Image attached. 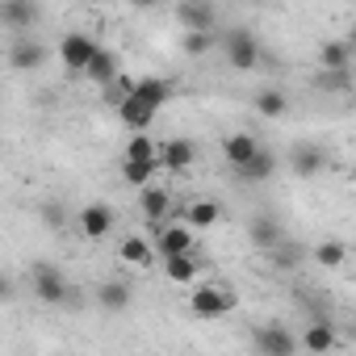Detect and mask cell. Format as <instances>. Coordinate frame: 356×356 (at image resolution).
Wrapping results in <instances>:
<instances>
[{
  "label": "cell",
  "mask_w": 356,
  "mask_h": 356,
  "mask_svg": "<svg viewBox=\"0 0 356 356\" xmlns=\"http://www.w3.org/2000/svg\"><path fill=\"white\" fill-rule=\"evenodd\" d=\"M168 101H172V84H168V80H159V76H147V80H138V84H134V92H130V97H122L118 118H122V126L134 134V130H147V126L155 122V113H159Z\"/></svg>",
  "instance_id": "obj_1"
},
{
  "label": "cell",
  "mask_w": 356,
  "mask_h": 356,
  "mask_svg": "<svg viewBox=\"0 0 356 356\" xmlns=\"http://www.w3.org/2000/svg\"><path fill=\"white\" fill-rule=\"evenodd\" d=\"M222 51H227V63L235 67V72H252L256 63H260V42H256V34L252 30H243V26H235V30H227L222 34Z\"/></svg>",
  "instance_id": "obj_2"
},
{
  "label": "cell",
  "mask_w": 356,
  "mask_h": 356,
  "mask_svg": "<svg viewBox=\"0 0 356 356\" xmlns=\"http://www.w3.org/2000/svg\"><path fill=\"white\" fill-rule=\"evenodd\" d=\"M252 348L264 356H293L302 348V335H293L285 323H260L252 331Z\"/></svg>",
  "instance_id": "obj_3"
},
{
  "label": "cell",
  "mask_w": 356,
  "mask_h": 356,
  "mask_svg": "<svg viewBox=\"0 0 356 356\" xmlns=\"http://www.w3.org/2000/svg\"><path fill=\"white\" fill-rule=\"evenodd\" d=\"M30 285H34V298L47 302V306H63L67 302V277L55 268V264H34L30 268Z\"/></svg>",
  "instance_id": "obj_4"
},
{
  "label": "cell",
  "mask_w": 356,
  "mask_h": 356,
  "mask_svg": "<svg viewBox=\"0 0 356 356\" xmlns=\"http://www.w3.org/2000/svg\"><path fill=\"white\" fill-rule=\"evenodd\" d=\"M189 310H193L197 318H222V314L235 310V293H231L227 285H202V289H193Z\"/></svg>",
  "instance_id": "obj_5"
},
{
  "label": "cell",
  "mask_w": 356,
  "mask_h": 356,
  "mask_svg": "<svg viewBox=\"0 0 356 356\" xmlns=\"http://www.w3.org/2000/svg\"><path fill=\"white\" fill-rule=\"evenodd\" d=\"M92 55H97V38H88V34H80V30L63 34V42H59V59H63V67H67L72 76H84V67H88Z\"/></svg>",
  "instance_id": "obj_6"
},
{
  "label": "cell",
  "mask_w": 356,
  "mask_h": 356,
  "mask_svg": "<svg viewBox=\"0 0 356 356\" xmlns=\"http://www.w3.org/2000/svg\"><path fill=\"white\" fill-rule=\"evenodd\" d=\"M42 63H47V47L38 38H30V34L13 38V47H9V67L13 72H38Z\"/></svg>",
  "instance_id": "obj_7"
},
{
  "label": "cell",
  "mask_w": 356,
  "mask_h": 356,
  "mask_svg": "<svg viewBox=\"0 0 356 356\" xmlns=\"http://www.w3.org/2000/svg\"><path fill=\"white\" fill-rule=\"evenodd\" d=\"M176 22L185 30H214L218 9H214V0H181V5H176Z\"/></svg>",
  "instance_id": "obj_8"
},
{
  "label": "cell",
  "mask_w": 356,
  "mask_h": 356,
  "mask_svg": "<svg viewBox=\"0 0 356 356\" xmlns=\"http://www.w3.org/2000/svg\"><path fill=\"white\" fill-rule=\"evenodd\" d=\"M80 235L84 239H105L109 231H113V206H105V202H92V206H84L80 210Z\"/></svg>",
  "instance_id": "obj_9"
},
{
  "label": "cell",
  "mask_w": 356,
  "mask_h": 356,
  "mask_svg": "<svg viewBox=\"0 0 356 356\" xmlns=\"http://www.w3.org/2000/svg\"><path fill=\"white\" fill-rule=\"evenodd\" d=\"M155 252H159V256L193 252V231L181 227V222H163V227H155Z\"/></svg>",
  "instance_id": "obj_10"
},
{
  "label": "cell",
  "mask_w": 356,
  "mask_h": 356,
  "mask_svg": "<svg viewBox=\"0 0 356 356\" xmlns=\"http://www.w3.org/2000/svg\"><path fill=\"white\" fill-rule=\"evenodd\" d=\"M0 17H5L9 30L26 34V30L42 17V5H38V0H5V5H0Z\"/></svg>",
  "instance_id": "obj_11"
},
{
  "label": "cell",
  "mask_w": 356,
  "mask_h": 356,
  "mask_svg": "<svg viewBox=\"0 0 356 356\" xmlns=\"http://www.w3.org/2000/svg\"><path fill=\"white\" fill-rule=\"evenodd\" d=\"M193 159H197V143H189V138H168V143H159V163L168 172H185V168H193Z\"/></svg>",
  "instance_id": "obj_12"
},
{
  "label": "cell",
  "mask_w": 356,
  "mask_h": 356,
  "mask_svg": "<svg viewBox=\"0 0 356 356\" xmlns=\"http://www.w3.org/2000/svg\"><path fill=\"white\" fill-rule=\"evenodd\" d=\"M335 343H339L335 323H331L327 314H314V318H310V327L302 331V348H306V352H331Z\"/></svg>",
  "instance_id": "obj_13"
},
{
  "label": "cell",
  "mask_w": 356,
  "mask_h": 356,
  "mask_svg": "<svg viewBox=\"0 0 356 356\" xmlns=\"http://www.w3.org/2000/svg\"><path fill=\"white\" fill-rule=\"evenodd\" d=\"M289 168L310 181V176H318V172L327 168V151H323V147H314V143H298V147L289 151Z\"/></svg>",
  "instance_id": "obj_14"
},
{
  "label": "cell",
  "mask_w": 356,
  "mask_h": 356,
  "mask_svg": "<svg viewBox=\"0 0 356 356\" xmlns=\"http://www.w3.org/2000/svg\"><path fill=\"white\" fill-rule=\"evenodd\" d=\"M248 239H252L260 252H273V248L285 239V231H281V222H277L273 214H256V218L248 222Z\"/></svg>",
  "instance_id": "obj_15"
},
{
  "label": "cell",
  "mask_w": 356,
  "mask_h": 356,
  "mask_svg": "<svg viewBox=\"0 0 356 356\" xmlns=\"http://www.w3.org/2000/svg\"><path fill=\"white\" fill-rule=\"evenodd\" d=\"M273 172H277V155L268 151V147H260L243 168H235V176L239 181H248V185H260V181H273Z\"/></svg>",
  "instance_id": "obj_16"
},
{
  "label": "cell",
  "mask_w": 356,
  "mask_h": 356,
  "mask_svg": "<svg viewBox=\"0 0 356 356\" xmlns=\"http://www.w3.org/2000/svg\"><path fill=\"white\" fill-rule=\"evenodd\" d=\"M84 76L92 80V84H101V88H109L122 72H118V55L109 51V47H97V55L88 59V67H84Z\"/></svg>",
  "instance_id": "obj_17"
},
{
  "label": "cell",
  "mask_w": 356,
  "mask_h": 356,
  "mask_svg": "<svg viewBox=\"0 0 356 356\" xmlns=\"http://www.w3.org/2000/svg\"><path fill=\"white\" fill-rule=\"evenodd\" d=\"M138 210H143V218L151 222V227H163L168 222V210H172V193L168 189H143V197H138Z\"/></svg>",
  "instance_id": "obj_18"
},
{
  "label": "cell",
  "mask_w": 356,
  "mask_h": 356,
  "mask_svg": "<svg viewBox=\"0 0 356 356\" xmlns=\"http://www.w3.org/2000/svg\"><path fill=\"white\" fill-rule=\"evenodd\" d=\"M163 260V277L176 285H193L197 281V256L193 252H176V256H159Z\"/></svg>",
  "instance_id": "obj_19"
},
{
  "label": "cell",
  "mask_w": 356,
  "mask_h": 356,
  "mask_svg": "<svg viewBox=\"0 0 356 356\" xmlns=\"http://www.w3.org/2000/svg\"><path fill=\"white\" fill-rule=\"evenodd\" d=\"M155 256H159V252H155L143 235H126L122 248H118V260H122V264H134V268H147Z\"/></svg>",
  "instance_id": "obj_20"
},
{
  "label": "cell",
  "mask_w": 356,
  "mask_h": 356,
  "mask_svg": "<svg viewBox=\"0 0 356 356\" xmlns=\"http://www.w3.org/2000/svg\"><path fill=\"white\" fill-rule=\"evenodd\" d=\"M256 151H260V143H256L252 134H243V130H239V134H227V143H222V155H227L231 168H243Z\"/></svg>",
  "instance_id": "obj_21"
},
{
  "label": "cell",
  "mask_w": 356,
  "mask_h": 356,
  "mask_svg": "<svg viewBox=\"0 0 356 356\" xmlns=\"http://www.w3.org/2000/svg\"><path fill=\"white\" fill-rule=\"evenodd\" d=\"M159 168H163L159 159H126V163H122V181L134 185V189H147V185L155 181Z\"/></svg>",
  "instance_id": "obj_22"
},
{
  "label": "cell",
  "mask_w": 356,
  "mask_h": 356,
  "mask_svg": "<svg viewBox=\"0 0 356 356\" xmlns=\"http://www.w3.org/2000/svg\"><path fill=\"white\" fill-rule=\"evenodd\" d=\"M97 306L109 310V314H122V310L130 306V285H126V281H105V285L97 289Z\"/></svg>",
  "instance_id": "obj_23"
},
{
  "label": "cell",
  "mask_w": 356,
  "mask_h": 356,
  "mask_svg": "<svg viewBox=\"0 0 356 356\" xmlns=\"http://www.w3.org/2000/svg\"><path fill=\"white\" fill-rule=\"evenodd\" d=\"M314 88L327 92V97L348 92V88H352V67H323V72L314 76Z\"/></svg>",
  "instance_id": "obj_24"
},
{
  "label": "cell",
  "mask_w": 356,
  "mask_h": 356,
  "mask_svg": "<svg viewBox=\"0 0 356 356\" xmlns=\"http://www.w3.org/2000/svg\"><path fill=\"white\" fill-rule=\"evenodd\" d=\"M252 105H256V113H260V118H268V122H273V118H285V109H289V97H285L281 88H260Z\"/></svg>",
  "instance_id": "obj_25"
},
{
  "label": "cell",
  "mask_w": 356,
  "mask_h": 356,
  "mask_svg": "<svg viewBox=\"0 0 356 356\" xmlns=\"http://www.w3.org/2000/svg\"><path fill=\"white\" fill-rule=\"evenodd\" d=\"M264 256H268V264H273V268H281V273H293V268L306 260V252H302L298 243H289V239H281V243H277L273 252H264Z\"/></svg>",
  "instance_id": "obj_26"
},
{
  "label": "cell",
  "mask_w": 356,
  "mask_h": 356,
  "mask_svg": "<svg viewBox=\"0 0 356 356\" xmlns=\"http://www.w3.org/2000/svg\"><path fill=\"white\" fill-rule=\"evenodd\" d=\"M318 67H352V42H339V38L323 42L318 47Z\"/></svg>",
  "instance_id": "obj_27"
},
{
  "label": "cell",
  "mask_w": 356,
  "mask_h": 356,
  "mask_svg": "<svg viewBox=\"0 0 356 356\" xmlns=\"http://www.w3.org/2000/svg\"><path fill=\"white\" fill-rule=\"evenodd\" d=\"M310 260H314L318 268H339V264L348 260V248H343L339 239H323V243L310 252Z\"/></svg>",
  "instance_id": "obj_28"
},
{
  "label": "cell",
  "mask_w": 356,
  "mask_h": 356,
  "mask_svg": "<svg viewBox=\"0 0 356 356\" xmlns=\"http://www.w3.org/2000/svg\"><path fill=\"white\" fill-rule=\"evenodd\" d=\"M181 47H185V55H193V59H202V55H210V51L218 47V34H214V30H189Z\"/></svg>",
  "instance_id": "obj_29"
},
{
  "label": "cell",
  "mask_w": 356,
  "mask_h": 356,
  "mask_svg": "<svg viewBox=\"0 0 356 356\" xmlns=\"http://www.w3.org/2000/svg\"><path fill=\"white\" fill-rule=\"evenodd\" d=\"M126 159H159V143L147 138L143 130H134L130 143H126Z\"/></svg>",
  "instance_id": "obj_30"
},
{
  "label": "cell",
  "mask_w": 356,
  "mask_h": 356,
  "mask_svg": "<svg viewBox=\"0 0 356 356\" xmlns=\"http://www.w3.org/2000/svg\"><path fill=\"white\" fill-rule=\"evenodd\" d=\"M218 218H222L218 202H193V206H189V222H193V227H202V231H206V227H214Z\"/></svg>",
  "instance_id": "obj_31"
},
{
  "label": "cell",
  "mask_w": 356,
  "mask_h": 356,
  "mask_svg": "<svg viewBox=\"0 0 356 356\" xmlns=\"http://www.w3.org/2000/svg\"><path fill=\"white\" fill-rule=\"evenodd\" d=\"M38 218H42V227H51V231H59V227L67 222V210H63L59 202H42V210H38Z\"/></svg>",
  "instance_id": "obj_32"
},
{
  "label": "cell",
  "mask_w": 356,
  "mask_h": 356,
  "mask_svg": "<svg viewBox=\"0 0 356 356\" xmlns=\"http://www.w3.org/2000/svg\"><path fill=\"white\" fill-rule=\"evenodd\" d=\"M0 302H13V281L0 277Z\"/></svg>",
  "instance_id": "obj_33"
},
{
  "label": "cell",
  "mask_w": 356,
  "mask_h": 356,
  "mask_svg": "<svg viewBox=\"0 0 356 356\" xmlns=\"http://www.w3.org/2000/svg\"><path fill=\"white\" fill-rule=\"evenodd\" d=\"M130 5H134V9H155L159 0H130Z\"/></svg>",
  "instance_id": "obj_34"
},
{
  "label": "cell",
  "mask_w": 356,
  "mask_h": 356,
  "mask_svg": "<svg viewBox=\"0 0 356 356\" xmlns=\"http://www.w3.org/2000/svg\"><path fill=\"white\" fill-rule=\"evenodd\" d=\"M352 339H356V327H352Z\"/></svg>",
  "instance_id": "obj_35"
},
{
  "label": "cell",
  "mask_w": 356,
  "mask_h": 356,
  "mask_svg": "<svg viewBox=\"0 0 356 356\" xmlns=\"http://www.w3.org/2000/svg\"><path fill=\"white\" fill-rule=\"evenodd\" d=\"M352 42H356V34H352Z\"/></svg>",
  "instance_id": "obj_36"
}]
</instances>
